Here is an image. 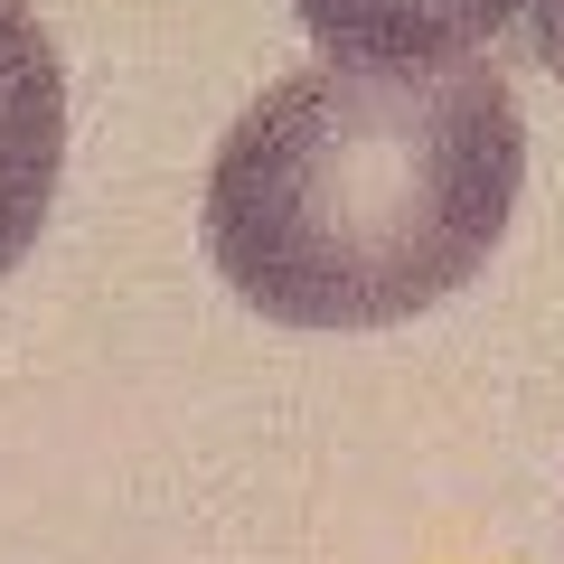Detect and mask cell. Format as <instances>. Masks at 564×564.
<instances>
[{
	"label": "cell",
	"instance_id": "3",
	"mask_svg": "<svg viewBox=\"0 0 564 564\" xmlns=\"http://www.w3.org/2000/svg\"><path fill=\"white\" fill-rule=\"evenodd\" d=\"M321 57L339 66H462L489 57L527 0H292Z\"/></svg>",
	"mask_w": 564,
	"mask_h": 564
},
{
	"label": "cell",
	"instance_id": "1",
	"mask_svg": "<svg viewBox=\"0 0 564 564\" xmlns=\"http://www.w3.org/2000/svg\"><path fill=\"white\" fill-rule=\"evenodd\" d=\"M508 66H302L207 161V254L282 329H386L452 302L518 217Z\"/></svg>",
	"mask_w": 564,
	"mask_h": 564
},
{
	"label": "cell",
	"instance_id": "4",
	"mask_svg": "<svg viewBox=\"0 0 564 564\" xmlns=\"http://www.w3.org/2000/svg\"><path fill=\"white\" fill-rule=\"evenodd\" d=\"M518 20H527V47H536V57H545V76L564 85V0H527Z\"/></svg>",
	"mask_w": 564,
	"mask_h": 564
},
{
	"label": "cell",
	"instance_id": "2",
	"mask_svg": "<svg viewBox=\"0 0 564 564\" xmlns=\"http://www.w3.org/2000/svg\"><path fill=\"white\" fill-rule=\"evenodd\" d=\"M66 170V66L29 0H0V273L39 245Z\"/></svg>",
	"mask_w": 564,
	"mask_h": 564
}]
</instances>
